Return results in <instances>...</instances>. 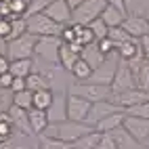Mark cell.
Returning <instances> with one entry per match:
<instances>
[{
  "label": "cell",
  "mask_w": 149,
  "mask_h": 149,
  "mask_svg": "<svg viewBox=\"0 0 149 149\" xmlns=\"http://www.w3.org/2000/svg\"><path fill=\"white\" fill-rule=\"evenodd\" d=\"M95 128H91L88 124H82V122H69V120H63V122H57V124H51L46 128V132L48 136H55L59 139V141H63V143H76L78 139H82L84 134L88 132H93Z\"/></svg>",
  "instance_id": "1"
},
{
  "label": "cell",
  "mask_w": 149,
  "mask_h": 149,
  "mask_svg": "<svg viewBox=\"0 0 149 149\" xmlns=\"http://www.w3.org/2000/svg\"><path fill=\"white\" fill-rule=\"evenodd\" d=\"M25 29H27V34H32L36 38L59 36L61 34V25H57L53 19H48L44 13H36V15L25 17Z\"/></svg>",
  "instance_id": "2"
},
{
  "label": "cell",
  "mask_w": 149,
  "mask_h": 149,
  "mask_svg": "<svg viewBox=\"0 0 149 149\" xmlns=\"http://www.w3.org/2000/svg\"><path fill=\"white\" fill-rule=\"evenodd\" d=\"M36 40L38 38L32 34H23L15 38V40H8L6 42V55H8V61H15V59H32L34 57V48H36Z\"/></svg>",
  "instance_id": "3"
},
{
  "label": "cell",
  "mask_w": 149,
  "mask_h": 149,
  "mask_svg": "<svg viewBox=\"0 0 149 149\" xmlns=\"http://www.w3.org/2000/svg\"><path fill=\"white\" fill-rule=\"evenodd\" d=\"M105 4H107L105 0H84L80 6H76L72 11V21L76 25H88L97 17H101Z\"/></svg>",
  "instance_id": "4"
},
{
  "label": "cell",
  "mask_w": 149,
  "mask_h": 149,
  "mask_svg": "<svg viewBox=\"0 0 149 149\" xmlns=\"http://www.w3.org/2000/svg\"><path fill=\"white\" fill-rule=\"evenodd\" d=\"M59 46H61L59 36H42V38H38V40H36L34 55L40 57L44 63L59 65Z\"/></svg>",
  "instance_id": "5"
},
{
  "label": "cell",
  "mask_w": 149,
  "mask_h": 149,
  "mask_svg": "<svg viewBox=\"0 0 149 149\" xmlns=\"http://www.w3.org/2000/svg\"><path fill=\"white\" fill-rule=\"evenodd\" d=\"M91 105L93 103H88L86 99L78 97L74 93H67L65 95V120H69V122H82L84 124L88 111H91Z\"/></svg>",
  "instance_id": "6"
},
{
  "label": "cell",
  "mask_w": 149,
  "mask_h": 149,
  "mask_svg": "<svg viewBox=\"0 0 149 149\" xmlns=\"http://www.w3.org/2000/svg\"><path fill=\"white\" fill-rule=\"evenodd\" d=\"M118 53H111L105 61H103V65H99L97 69H93V74H91V78H88L86 82H91V84H99V86H111V82H113V76H116V67H118Z\"/></svg>",
  "instance_id": "7"
},
{
  "label": "cell",
  "mask_w": 149,
  "mask_h": 149,
  "mask_svg": "<svg viewBox=\"0 0 149 149\" xmlns=\"http://www.w3.org/2000/svg\"><path fill=\"white\" fill-rule=\"evenodd\" d=\"M69 93H74L78 97L86 99L88 103H97V101H105L111 97V91L107 86H99V84H91V82H78L69 86Z\"/></svg>",
  "instance_id": "8"
},
{
  "label": "cell",
  "mask_w": 149,
  "mask_h": 149,
  "mask_svg": "<svg viewBox=\"0 0 149 149\" xmlns=\"http://www.w3.org/2000/svg\"><path fill=\"white\" fill-rule=\"evenodd\" d=\"M132 88H136V84H134V76L130 72V67H128V63L124 59H118L116 76H113V82L109 86V91H111V95H116V93L132 91Z\"/></svg>",
  "instance_id": "9"
},
{
  "label": "cell",
  "mask_w": 149,
  "mask_h": 149,
  "mask_svg": "<svg viewBox=\"0 0 149 149\" xmlns=\"http://www.w3.org/2000/svg\"><path fill=\"white\" fill-rule=\"evenodd\" d=\"M122 128L132 136V141L143 145L149 141V120H143V118H132L124 113V124Z\"/></svg>",
  "instance_id": "10"
},
{
  "label": "cell",
  "mask_w": 149,
  "mask_h": 149,
  "mask_svg": "<svg viewBox=\"0 0 149 149\" xmlns=\"http://www.w3.org/2000/svg\"><path fill=\"white\" fill-rule=\"evenodd\" d=\"M126 63H128V67H130V72L134 76L136 88L149 93V61L143 55H136L134 59H130V61H126Z\"/></svg>",
  "instance_id": "11"
},
{
  "label": "cell",
  "mask_w": 149,
  "mask_h": 149,
  "mask_svg": "<svg viewBox=\"0 0 149 149\" xmlns=\"http://www.w3.org/2000/svg\"><path fill=\"white\" fill-rule=\"evenodd\" d=\"M118 111H124V109H122V107H118L116 103H111L109 99H105V101H97V103L91 105V111H88L84 124H88L91 128H95L97 122H101L103 118L111 116V113H118Z\"/></svg>",
  "instance_id": "12"
},
{
  "label": "cell",
  "mask_w": 149,
  "mask_h": 149,
  "mask_svg": "<svg viewBox=\"0 0 149 149\" xmlns=\"http://www.w3.org/2000/svg\"><path fill=\"white\" fill-rule=\"evenodd\" d=\"M109 101L116 103L118 107H122V109H128V107H134V105H141V103L149 101V93L141 91V88H132V91H124V93L111 95Z\"/></svg>",
  "instance_id": "13"
},
{
  "label": "cell",
  "mask_w": 149,
  "mask_h": 149,
  "mask_svg": "<svg viewBox=\"0 0 149 149\" xmlns=\"http://www.w3.org/2000/svg\"><path fill=\"white\" fill-rule=\"evenodd\" d=\"M122 27L126 29V34L130 38L139 40L141 36L149 34V19L141 13H126V19H124Z\"/></svg>",
  "instance_id": "14"
},
{
  "label": "cell",
  "mask_w": 149,
  "mask_h": 149,
  "mask_svg": "<svg viewBox=\"0 0 149 149\" xmlns=\"http://www.w3.org/2000/svg\"><path fill=\"white\" fill-rule=\"evenodd\" d=\"M44 15H46L48 19H53V21H55L57 25H61V27L72 21V8H69L63 0H55L51 6H46V8H44Z\"/></svg>",
  "instance_id": "15"
},
{
  "label": "cell",
  "mask_w": 149,
  "mask_h": 149,
  "mask_svg": "<svg viewBox=\"0 0 149 149\" xmlns=\"http://www.w3.org/2000/svg\"><path fill=\"white\" fill-rule=\"evenodd\" d=\"M6 118H8V122L13 124V128H17L21 134H32L29 120H27V109L11 105V107H8V111H6Z\"/></svg>",
  "instance_id": "16"
},
{
  "label": "cell",
  "mask_w": 149,
  "mask_h": 149,
  "mask_svg": "<svg viewBox=\"0 0 149 149\" xmlns=\"http://www.w3.org/2000/svg\"><path fill=\"white\" fill-rule=\"evenodd\" d=\"M27 120H29V128H32V134H44L46 128L51 126L48 120V113L42 109H27Z\"/></svg>",
  "instance_id": "17"
},
{
  "label": "cell",
  "mask_w": 149,
  "mask_h": 149,
  "mask_svg": "<svg viewBox=\"0 0 149 149\" xmlns=\"http://www.w3.org/2000/svg\"><path fill=\"white\" fill-rule=\"evenodd\" d=\"M25 88L32 93L38 91H51V76H44L42 72H32L25 78Z\"/></svg>",
  "instance_id": "18"
},
{
  "label": "cell",
  "mask_w": 149,
  "mask_h": 149,
  "mask_svg": "<svg viewBox=\"0 0 149 149\" xmlns=\"http://www.w3.org/2000/svg\"><path fill=\"white\" fill-rule=\"evenodd\" d=\"M80 59H84V61L91 65V69H97L99 65H103V61H105L107 57H105L101 51H99L97 42H93V44H88V46H84V48H82Z\"/></svg>",
  "instance_id": "19"
},
{
  "label": "cell",
  "mask_w": 149,
  "mask_h": 149,
  "mask_svg": "<svg viewBox=\"0 0 149 149\" xmlns=\"http://www.w3.org/2000/svg\"><path fill=\"white\" fill-rule=\"evenodd\" d=\"M122 124H124V111H118V113H111V116L103 118L101 122H97L95 124V130L101 132V134H107V132L116 130V128H120Z\"/></svg>",
  "instance_id": "20"
},
{
  "label": "cell",
  "mask_w": 149,
  "mask_h": 149,
  "mask_svg": "<svg viewBox=\"0 0 149 149\" xmlns=\"http://www.w3.org/2000/svg\"><path fill=\"white\" fill-rule=\"evenodd\" d=\"M32 72H34L32 59H15V61H8V74L13 78H27Z\"/></svg>",
  "instance_id": "21"
},
{
  "label": "cell",
  "mask_w": 149,
  "mask_h": 149,
  "mask_svg": "<svg viewBox=\"0 0 149 149\" xmlns=\"http://www.w3.org/2000/svg\"><path fill=\"white\" fill-rule=\"evenodd\" d=\"M124 19H126V13H122L120 8H116V6L105 4L103 13H101V21H103L107 27H120V25L124 23Z\"/></svg>",
  "instance_id": "22"
},
{
  "label": "cell",
  "mask_w": 149,
  "mask_h": 149,
  "mask_svg": "<svg viewBox=\"0 0 149 149\" xmlns=\"http://www.w3.org/2000/svg\"><path fill=\"white\" fill-rule=\"evenodd\" d=\"M78 59H80V55H78L69 44L61 42V46H59V65H61L65 72H72V67L76 65Z\"/></svg>",
  "instance_id": "23"
},
{
  "label": "cell",
  "mask_w": 149,
  "mask_h": 149,
  "mask_svg": "<svg viewBox=\"0 0 149 149\" xmlns=\"http://www.w3.org/2000/svg\"><path fill=\"white\" fill-rule=\"evenodd\" d=\"M116 53H118L120 59H124V61H130V59H134L136 55H141V48H139V42L132 38V40H128V42H124V44L118 46Z\"/></svg>",
  "instance_id": "24"
},
{
  "label": "cell",
  "mask_w": 149,
  "mask_h": 149,
  "mask_svg": "<svg viewBox=\"0 0 149 149\" xmlns=\"http://www.w3.org/2000/svg\"><path fill=\"white\" fill-rule=\"evenodd\" d=\"M55 101L53 91H38L34 93V109H42V111H48Z\"/></svg>",
  "instance_id": "25"
},
{
  "label": "cell",
  "mask_w": 149,
  "mask_h": 149,
  "mask_svg": "<svg viewBox=\"0 0 149 149\" xmlns=\"http://www.w3.org/2000/svg\"><path fill=\"white\" fill-rule=\"evenodd\" d=\"M99 139H101V132L93 130V132L84 134L82 139H78L76 143H72V149H95L97 143H99Z\"/></svg>",
  "instance_id": "26"
},
{
  "label": "cell",
  "mask_w": 149,
  "mask_h": 149,
  "mask_svg": "<svg viewBox=\"0 0 149 149\" xmlns=\"http://www.w3.org/2000/svg\"><path fill=\"white\" fill-rule=\"evenodd\" d=\"M69 74H72L78 82H86L88 78H91L93 69H91V65H88V63L84 61V59H78V61H76V65L72 67V72H69Z\"/></svg>",
  "instance_id": "27"
},
{
  "label": "cell",
  "mask_w": 149,
  "mask_h": 149,
  "mask_svg": "<svg viewBox=\"0 0 149 149\" xmlns=\"http://www.w3.org/2000/svg\"><path fill=\"white\" fill-rule=\"evenodd\" d=\"M74 29H76V44H80V46H88V44L97 42L88 25H76V23H74Z\"/></svg>",
  "instance_id": "28"
},
{
  "label": "cell",
  "mask_w": 149,
  "mask_h": 149,
  "mask_svg": "<svg viewBox=\"0 0 149 149\" xmlns=\"http://www.w3.org/2000/svg\"><path fill=\"white\" fill-rule=\"evenodd\" d=\"M13 105L15 107H21V109H32L34 107V93L32 91L13 93Z\"/></svg>",
  "instance_id": "29"
},
{
  "label": "cell",
  "mask_w": 149,
  "mask_h": 149,
  "mask_svg": "<svg viewBox=\"0 0 149 149\" xmlns=\"http://www.w3.org/2000/svg\"><path fill=\"white\" fill-rule=\"evenodd\" d=\"M38 149H72L69 143H63L55 136H48V134H40V141H38Z\"/></svg>",
  "instance_id": "30"
},
{
  "label": "cell",
  "mask_w": 149,
  "mask_h": 149,
  "mask_svg": "<svg viewBox=\"0 0 149 149\" xmlns=\"http://www.w3.org/2000/svg\"><path fill=\"white\" fill-rule=\"evenodd\" d=\"M107 38L116 44V48L120 46V44H124V42H128V40H132V38L126 34V29H124L122 25H120V27H109V29H107Z\"/></svg>",
  "instance_id": "31"
},
{
  "label": "cell",
  "mask_w": 149,
  "mask_h": 149,
  "mask_svg": "<svg viewBox=\"0 0 149 149\" xmlns=\"http://www.w3.org/2000/svg\"><path fill=\"white\" fill-rule=\"evenodd\" d=\"M25 32H27V29H25V19L13 17V19H11V34H8L6 42H8V40H15V38H19V36H23Z\"/></svg>",
  "instance_id": "32"
},
{
  "label": "cell",
  "mask_w": 149,
  "mask_h": 149,
  "mask_svg": "<svg viewBox=\"0 0 149 149\" xmlns=\"http://www.w3.org/2000/svg\"><path fill=\"white\" fill-rule=\"evenodd\" d=\"M88 27H91L95 40H103V38H107V29H109V27L101 21V17H97L95 21H91V23H88Z\"/></svg>",
  "instance_id": "33"
},
{
  "label": "cell",
  "mask_w": 149,
  "mask_h": 149,
  "mask_svg": "<svg viewBox=\"0 0 149 149\" xmlns=\"http://www.w3.org/2000/svg\"><path fill=\"white\" fill-rule=\"evenodd\" d=\"M126 116H132V118H143V120H149V101L141 103V105H134V107H128L124 109Z\"/></svg>",
  "instance_id": "34"
},
{
  "label": "cell",
  "mask_w": 149,
  "mask_h": 149,
  "mask_svg": "<svg viewBox=\"0 0 149 149\" xmlns=\"http://www.w3.org/2000/svg\"><path fill=\"white\" fill-rule=\"evenodd\" d=\"M59 40H61L63 44H72V42H76V29H74V23H67V25L61 27Z\"/></svg>",
  "instance_id": "35"
},
{
  "label": "cell",
  "mask_w": 149,
  "mask_h": 149,
  "mask_svg": "<svg viewBox=\"0 0 149 149\" xmlns=\"http://www.w3.org/2000/svg\"><path fill=\"white\" fill-rule=\"evenodd\" d=\"M6 6H8V11H11L13 17L25 15V11H27V0H8Z\"/></svg>",
  "instance_id": "36"
},
{
  "label": "cell",
  "mask_w": 149,
  "mask_h": 149,
  "mask_svg": "<svg viewBox=\"0 0 149 149\" xmlns=\"http://www.w3.org/2000/svg\"><path fill=\"white\" fill-rule=\"evenodd\" d=\"M11 105H13V91H8V88H0V111L6 113Z\"/></svg>",
  "instance_id": "37"
},
{
  "label": "cell",
  "mask_w": 149,
  "mask_h": 149,
  "mask_svg": "<svg viewBox=\"0 0 149 149\" xmlns=\"http://www.w3.org/2000/svg\"><path fill=\"white\" fill-rule=\"evenodd\" d=\"M97 46H99V51H101L105 57H109L111 53H116V44L109 40V38H103V40H97Z\"/></svg>",
  "instance_id": "38"
},
{
  "label": "cell",
  "mask_w": 149,
  "mask_h": 149,
  "mask_svg": "<svg viewBox=\"0 0 149 149\" xmlns=\"http://www.w3.org/2000/svg\"><path fill=\"white\" fill-rule=\"evenodd\" d=\"M95 149H120V147H118V143L109 134H101V139H99V143H97Z\"/></svg>",
  "instance_id": "39"
},
{
  "label": "cell",
  "mask_w": 149,
  "mask_h": 149,
  "mask_svg": "<svg viewBox=\"0 0 149 149\" xmlns=\"http://www.w3.org/2000/svg\"><path fill=\"white\" fill-rule=\"evenodd\" d=\"M13 132H15V128H13V124L8 122V120L0 122V139H2V141L11 139V136H13Z\"/></svg>",
  "instance_id": "40"
},
{
  "label": "cell",
  "mask_w": 149,
  "mask_h": 149,
  "mask_svg": "<svg viewBox=\"0 0 149 149\" xmlns=\"http://www.w3.org/2000/svg\"><path fill=\"white\" fill-rule=\"evenodd\" d=\"M139 48H141V55L147 59V61H149V34H145V36H141V38H139Z\"/></svg>",
  "instance_id": "41"
},
{
  "label": "cell",
  "mask_w": 149,
  "mask_h": 149,
  "mask_svg": "<svg viewBox=\"0 0 149 149\" xmlns=\"http://www.w3.org/2000/svg\"><path fill=\"white\" fill-rule=\"evenodd\" d=\"M8 34H11V21L8 19H0V38L6 40Z\"/></svg>",
  "instance_id": "42"
},
{
  "label": "cell",
  "mask_w": 149,
  "mask_h": 149,
  "mask_svg": "<svg viewBox=\"0 0 149 149\" xmlns=\"http://www.w3.org/2000/svg\"><path fill=\"white\" fill-rule=\"evenodd\" d=\"M11 91H13V93H21V91H27V88H25V78H13Z\"/></svg>",
  "instance_id": "43"
},
{
  "label": "cell",
  "mask_w": 149,
  "mask_h": 149,
  "mask_svg": "<svg viewBox=\"0 0 149 149\" xmlns=\"http://www.w3.org/2000/svg\"><path fill=\"white\" fill-rule=\"evenodd\" d=\"M11 84H13V76L8 72L0 76V88H8V91H11Z\"/></svg>",
  "instance_id": "44"
},
{
  "label": "cell",
  "mask_w": 149,
  "mask_h": 149,
  "mask_svg": "<svg viewBox=\"0 0 149 149\" xmlns=\"http://www.w3.org/2000/svg\"><path fill=\"white\" fill-rule=\"evenodd\" d=\"M105 2L109 6H116V8H120L122 13H126V0H105Z\"/></svg>",
  "instance_id": "45"
},
{
  "label": "cell",
  "mask_w": 149,
  "mask_h": 149,
  "mask_svg": "<svg viewBox=\"0 0 149 149\" xmlns=\"http://www.w3.org/2000/svg\"><path fill=\"white\" fill-rule=\"evenodd\" d=\"M6 72H8V59L4 55H0V76L6 74Z\"/></svg>",
  "instance_id": "46"
},
{
  "label": "cell",
  "mask_w": 149,
  "mask_h": 149,
  "mask_svg": "<svg viewBox=\"0 0 149 149\" xmlns=\"http://www.w3.org/2000/svg\"><path fill=\"white\" fill-rule=\"evenodd\" d=\"M63 2H65V4H67V6L74 11V8H76V6H80V4L84 2V0H63Z\"/></svg>",
  "instance_id": "47"
},
{
  "label": "cell",
  "mask_w": 149,
  "mask_h": 149,
  "mask_svg": "<svg viewBox=\"0 0 149 149\" xmlns=\"http://www.w3.org/2000/svg\"><path fill=\"white\" fill-rule=\"evenodd\" d=\"M4 120H8V118H6V113H2V111H0V122H4Z\"/></svg>",
  "instance_id": "48"
},
{
  "label": "cell",
  "mask_w": 149,
  "mask_h": 149,
  "mask_svg": "<svg viewBox=\"0 0 149 149\" xmlns=\"http://www.w3.org/2000/svg\"><path fill=\"white\" fill-rule=\"evenodd\" d=\"M27 2H29V0H27Z\"/></svg>",
  "instance_id": "49"
}]
</instances>
